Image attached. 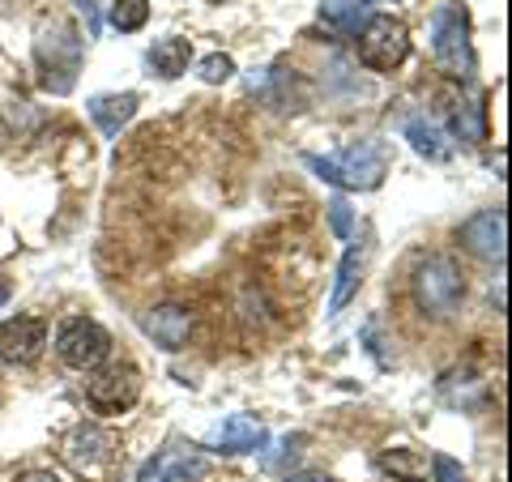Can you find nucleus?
Wrapping results in <instances>:
<instances>
[{"label": "nucleus", "instance_id": "nucleus-1", "mask_svg": "<svg viewBox=\"0 0 512 482\" xmlns=\"http://www.w3.org/2000/svg\"><path fill=\"white\" fill-rule=\"evenodd\" d=\"M410 295L414 303H419L423 316H453L461 303H466V273H461V265L453 261V256H427V261L414 265V278H410Z\"/></svg>", "mask_w": 512, "mask_h": 482}, {"label": "nucleus", "instance_id": "nucleus-2", "mask_svg": "<svg viewBox=\"0 0 512 482\" xmlns=\"http://www.w3.org/2000/svg\"><path fill=\"white\" fill-rule=\"evenodd\" d=\"M303 163H308L325 184H333V188H355V192H372V188L384 184V175H389V154H384L380 141H359V146H350L338 158L303 154Z\"/></svg>", "mask_w": 512, "mask_h": 482}, {"label": "nucleus", "instance_id": "nucleus-3", "mask_svg": "<svg viewBox=\"0 0 512 482\" xmlns=\"http://www.w3.org/2000/svg\"><path fill=\"white\" fill-rule=\"evenodd\" d=\"M35 60H39V82L52 94H69L82 73V35L69 22H52L39 30L35 39Z\"/></svg>", "mask_w": 512, "mask_h": 482}, {"label": "nucleus", "instance_id": "nucleus-4", "mask_svg": "<svg viewBox=\"0 0 512 482\" xmlns=\"http://www.w3.org/2000/svg\"><path fill=\"white\" fill-rule=\"evenodd\" d=\"M431 52H436L440 73L453 82H470L474 77V43H470V18L461 5H444L431 18Z\"/></svg>", "mask_w": 512, "mask_h": 482}, {"label": "nucleus", "instance_id": "nucleus-5", "mask_svg": "<svg viewBox=\"0 0 512 482\" xmlns=\"http://www.w3.org/2000/svg\"><path fill=\"white\" fill-rule=\"evenodd\" d=\"M355 35H359V60L372 73L402 69L406 56H410V30L402 18H393V13H372Z\"/></svg>", "mask_w": 512, "mask_h": 482}, {"label": "nucleus", "instance_id": "nucleus-6", "mask_svg": "<svg viewBox=\"0 0 512 482\" xmlns=\"http://www.w3.org/2000/svg\"><path fill=\"white\" fill-rule=\"evenodd\" d=\"M56 355H60L64 367L94 372V367H103V359L111 355V333L99 325V320L73 316L56 329Z\"/></svg>", "mask_w": 512, "mask_h": 482}, {"label": "nucleus", "instance_id": "nucleus-7", "mask_svg": "<svg viewBox=\"0 0 512 482\" xmlns=\"http://www.w3.org/2000/svg\"><path fill=\"white\" fill-rule=\"evenodd\" d=\"M137 397H141V372L133 363L94 367L86 380V401L94 414H124L137 406Z\"/></svg>", "mask_w": 512, "mask_h": 482}, {"label": "nucleus", "instance_id": "nucleus-8", "mask_svg": "<svg viewBox=\"0 0 512 482\" xmlns=\"http://www.w3.org/2000/svg\"><path fill=\"white\" fill-rule=\"evenodd\" d=\"M60 453H64V461H69L77 474L99 478L111 465V457H116V436L103 431L99 423H82V427H73L69 436H64Z\"/></svg>", "mask_w": 512, "mask_h": 482}, {"label": "nucleus", "instance_id": "nucleus-9", "mask_svg": "<svg viewBox=\"0 0 512 482\" xmlns=\"http://www.w3.org/2000/svg\"><path fill=\"white\" fill-rule=\"evenodd\" d=\"M47 346V320L43 316H9L0 320V363L30 367L39 363Z\"/></svg>", "mask_w": 512, "mask_h": 482}, {"label": "nucleus", "instance_id": "nucleus-10", "mask_svg": "<svg viewBox=\"0 0 512 482\" xmlns=\"http://www.w3.org/2000/svg\"><path fill=\"white\" fill-rule=\"evenodd\" d=\"M461 248H466L470 256H478V261H504L508 252V218L504 210H478L474 218L461 222Z\"/></svg>", "mask_w": 512, "mask_h": 482}, {"label": "nucleus", "instance_id": "nucleus-11", "mask_svg": "<svg viewBox=\"0 0 512 482\" xmlns=\"http://www.w3.org/2000/svg\"><path fill=\"white\" fill-rule=\"evenodd\" d=\"M141 329H146L163 350H180L192 333V312L180 308V303H158V308H150L141 316Z\"/></svg>", "mask_w": 512, "mask_h": 482}, {"label": "nucleus", "instance_id": "nucleus-12", "mask_svg": "<svg viewBox=\"0 0 512 482\" xmlns=\"http://www.w3.org/2000/svg\"><path fill=\"white\" fill-rule=\"evenodd\" d=\"M210 444L218 453H261L269 444V431L261 419H252V414H231V419L214 431Z\"/></svg>", "mask_w": 512, "mask_h": 482}, {"label": "nucleus", "instance_id": "nucleus-13", "mask_svg": "<svg viewBox=\"0 0 512 482\" xmlns=\"http://www.w3.org/2000/svg\"><path fill=\"white\" fill-rule=\"evenodd\" d=\"M86 107H90V120L103 128V137H116L120 128L137 116L141 99H137L133 90H124V94H94V99H90Z\"/></svg>", "mask_w": 512, "mask_h": 482}, {"label": "nucleus", "instance_id": "nucleus-14", "mask_svg": "<svg viewBox=\"0 0 512 482\" xmlns=\"http://www.w3.org/2000/svg\"><path fill=\"white\" fill-rule=\"evenodd\" d=\"M201 474H205L201 457H188V453H180V448H167V453L146 461V470H141L137 482H188V478H201Z\"/></svg>", "mask_w": 512, "mask_h": 482}, {"label": "nucleus", "instance_id": "nucleus-15", "mask_svg": "<svg viewBox=\"0 0 512 482\" xmlns=\"http://www.w3.org/2000/svg\"><path fill=\"white\" fill-rule=\"evenodd\" d=\"M363 261H367V248L363 244H350L342 265H338V282H333V295H329V316H338L350 299H355L359 282H363Z\"/></svg>", "mask_w": 512, "mask_h": 482}, {"label": "nucleus", "instance_id": "nucleus-16", "mask_svg": "<svg viewBox=\"0 0 512 482\" xmlns=\"http://www.w3.org/2000/svg\"><path fill=\"white\" fill-rule=\"evenodd\" d=\"M188 60H192V43L188 39H180V35H167V39H158L150 52H146V64L158 73V77H180V73H188Z\"/></svg>", "mask_w": 512, "mask_h": 482}, {"label": "nucleus", "instance_id": "nucleus-17", "mask_svg": "<svg viewBox=\"0 0 512 482\" xmlns=\"http://www.w3.org/2000/svg\"><path fill=\"white\" fill-rule=\"evenodd\" d=\"M376 470L389 474L393 482H427V457L419 448H389L376 457Z\"/></svg>", "mask_w": 512, "mask_h": 482}, {"label": "nucleus", "instance_id": "nucleus-18", "mask_svg": "<svg viewBox=\"0 0 512 482\" xmlns=\"http://www.w3.org/2000/svg\"><path fill=\"white\" fill-rule=\"evenodd\" d=\"M376 0H320V18L329 26L346 30V35H355L359 22H367V9H372Z\"/></svg>", "mask_w": 512, "mask_h": 482}, {"label": "nucleus", "instance_id": "nucleus-19", "mask_svg": "<svg viewBox=\"0 0 512 482\" xmlns=\"http://www.w3.org/2000/svg\"><path fill=\"white\" fill-rule=\"evenodd\" d=\"M406 141L414 146V154H423V158H431V163H440V158L448 154V146H444V137H440V128L431 124V120H423V116H414V120H406Z\"/></svg>", "mask_w": 512, "mask_h": 482}, {"label": "nucleus", "instance_id": "nucleus-20", "mask_svg": "<svg viewBox=\"0 0 512 482\" xmlns=\"http://www.w3.org/2000/svg\"><path fill=\"white\" fill-rule=\"evenodd\" d=\"M453 133L461 137V141H483L487 137V116H483V103L478 99H466V103H457V111H453Z\"/></svg>", "mask_w": 512, "mask_h": 482}, {"label": "nucleus", "instance_id": "nucleus-21", "mask_svg": "<svg viewBox=\"0 0 512 482\" xmlns=\"http://www.w3.org/2000/svg\"><path fill=\"white\" fill-rule=\"evenodd\" d=\"M107 22L116 26L120 35H137V30L150 22V0H116L107 13Z\"/></svg>", "mask_w": 512, "mask_h": 482}, {"label": "nucleus", "instance_id": "nucleus-22", "mask_svg": "<svg viewBox=\"0 0 512 482\" xmlns=\"http://www.w3.org/2000/svg\"><path fill=\"white\" fill-rule=\"evenodd\" d=\"M197 73H201V82H210V86H222V82H231L235 77V60L227 52H214V56H205L197 64Z\"/></svg>", "mask_w": 512, "mask_h": 482}, {"label": "nucleus", "instance_id": "nucleus-23", "mask_svg": "<svg viewBox=\"0 0 512 482\" xmlns=\"http://www.w3.org/2000/svg\"><path fill=\"white\" fill-rule=\"evenodd\" d=\"M431 478H436V482H470L466 470H461L453 457H436V461H431Z\"/></svg>", "mask_w": 512, "mask_h": 482}, {"label": "nucleus", "instance_id": "nucleus-24", "mask_svg": "<svg viewBox=\"0 0 512 482\" xmlns=\"http://www.w3.org/2000/svg\"><path fill=\"white\" fill-rule=\"evenodd\" d=\"M329 218H333V235L338 239H350V205L342 197L329 201Z\"/></svg>", "mask_w": 512, "mask_h": 482}, {"label": "nucleus", "instance_id": "nucleus-25", "mask_svg": "<svg viewBox=\"0 0 512 482\" xmlns=\"http://www.w3.org/2000/svg\"><path fill=\"white\" fill-rule=\"evenodd\" d=\"M82 13H86V35L94 39L99 35V9H94V0H82Z\"/></svg>", "mask_w": 512, "mask_h": 482}, {"label": "nucleus", "instance_id": "nucleus-26", "mask_svg": "<svg viewBox=\"0 0 512 482\" xmlns=\"http://www.w3.org/2000/svg\"><path fill=\"white\" fill-rule=\"evenodd\" d=\"M18 482H60L52 470H35V474H26V478H18Z\"/></svg>", "mask_w": 512, "mask_h": 482}, {"label": "nucleus", "instance_id": "nucleus-27", "mask_svg": "<svg viewBox=\"0 0 512 482\" xmlns=\"http://www.w3.org/2000/svg\"><path fill=\"white\" fill-rule=\"evenodd\" d=\"M286 482H333V478L329 474H291Z\"/></svg>", "mask_w": 512, "mask_h": 482}, {"label": "nucleus", "instance_id": "nucleus-28", "mask_svg": "<svg viewBox=\"0 0 512 482\" xmlns=\"http://www.w3.org/2000/svg\"><path fill=\"white\" fill-rule=\"evenodd\" d=\"M5 303H9V282L0 278V308H5Z\"/></svg>", "mask_w": 512, "mask_h": 482}]
</instances>
